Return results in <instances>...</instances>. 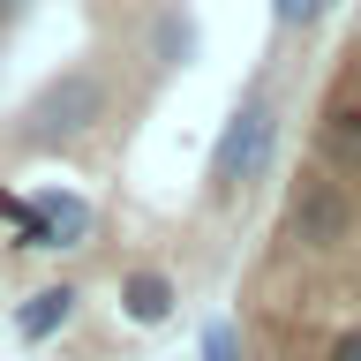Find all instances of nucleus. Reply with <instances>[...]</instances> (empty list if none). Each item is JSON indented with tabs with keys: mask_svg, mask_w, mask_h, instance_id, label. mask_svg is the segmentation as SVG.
I'll list each match as a JSON object with an SVG mask.
<instances>
[{
	"mask_svg": "<svg viewBox=\"0 0 361 361\" xmlns=\"http://www.w3.org/2000/svg\"><path fill=\"white\" fill-rule=\"evenodd\" d=\"M113 106H121L113 68L98 61V53H90V61H68V68H53V75L23 98L16 128H8V151H23V158L75 151V143H90V135L113 121Z\"/></svg>",
	"mask_w": 361,
	"mask_h": 361,
	"instance_id": "1",
	"label": "nucleus"
},
{
	"mask_svg": "<svg viewBox=\"0 0 361 361\" xmlns=\"http://www.w3.org/2000/svg\"><path fill=\"white\" fill-rule=\"evenodd\" d=\"M279 143H286V98L271 90V75H256V83L233 98L219 143L203 158V203H211V211L248 203L256 180H271V166H279Z\"/></svg>",
	"mask_w": 361,
	"mask_h": 361,
	"instance_id": "2",
	"label": "nucleus"
},
{
	"mask_svg": "<svg viewBox=\"0 0 361 361\" xmlns=\"http://www.w3.org/2000/svg\"><path fill=\"white\" fill-rule=\"evenodd\" d=\"M361 233V203L346 180H331L324 166H301L286 180V241L301 256H346Z\"/></svg>",
	"mask_w": 361,
	"mask_h": 361,
	"instance_id": "3",
	"label": "nucleus"
},
{
	"mask_svg": "<svg viewBox=\"0 0 361 361\" xmlns=\"http://www.w3.org/2000/svg\"><path fill=\"white\" fill-rule=\"evenodd\" d=\"M90 233H98L90 196H75L68 180H45L38 196H30V226L8 248H23V256H68V248H90Z\"/></svg>",
	"mask_w": 361,
	"mask_h": 361,
	"instance_id": "4",
	"label": "nucleus"
},
{
	"mask_svg": "<svg viewBox=\"0 0 361 361\" xmlns=\"http://www.w3.org/2000/svg\"><path fill=\"white\" fill-rule=\"evenodd\" d=\"M143 61H151V75H180V68L203 61V23L188 0H151L143 8Z\"/></svg>",
	"mask_w": 361,
	"mask_h": 361,
	"instance_id": "5",
	"label": "nucleus"
},
{
	"mask_svg": "<svg viewBox=\"0 0 361 361\" xmlns=\"http://www.w3.org/2000/svg\"><path fill=\"white\" fill-rule=\"evenodd\" d=\"M113 301H121V324L158 331V324H173V316H180V279L166 264H128V271H121V286H113Z\"/></svg>",
	"mask_w": 361,
	"mask_h": 361,
	"instance_id": "6",
	"label": "nucleus"
},
{
	"mask_svg": "<svg viewBox=\"0 0 361 361\" xmlns=\"http://www.w3.org/2000/svg\"><path fill=\"white\" fill-rule=\"evenodd\" d=\"M316 166L331 180H361V90H338L316 113Z\"/></svg>",
	"mask_w": 361,
	"mask_h": 361,
	"instance_id": "7",
	"label": "nucleus"
},
{
	"mask_svg": "<svg viewBox=\"0 0 361 361\" xmlns=\"http://www.w3.org/2000/svg\"><path fill=\"white\" fill-rule=\"evenodd\" d=\"M75 316H83V286L75 279H45V286H30L16 301V338L23 346H53Z\"/></svg>",
	"mask_w": 361,
	"mask_h": 361,
	"instance_id": "8",
	"label": "nucleus"
},
{
	"mask_svg": "<svg viewBox=\"0 0 361 361\" xmlns=\"http://www.w3.org/2000/svg\"><path fill=\"white\" fill-rule=\"evenodd\" d=\"M331 16V0H271V38H309Z\"/></svg>",
	"mask_w": 361,
	"mask_h": 361,
	"instance_id": "9",
	"label": "nucleus"
},
{
	"mask_svg": "<svg viewBox=\"0 0 361 361\" xmlns=\"http://www.w3.org/2000/svg\"><path fill=\"white\" fill-rule=\"evenodd\" d=\"M196 354H203V361H248V331L233 324V316H211L203 338H196Z\"/></svg>",
	"mask_w": 361,
	"mask_h": 361,
	"instance_id": "10",
	"label": "nucleus"
},
{
	"mask_svg": "<svg viewBox=\"0 0 361 361\" xmlns=\"http://www.w3.org/2000/svg\"><path fill=\"white\" fill-rule=\"evenodd\" d=\"M324 361H361V324H338L331 346H324Z\"/></svg>",
	"mask_w": 361,
	"mask_h": 361,
	"instance_id": "11",
	"label": "nucleus"
},
{
	"mask_svg": "<svg viewBox=\"0 0 361 361\" xmlns=\"http://www.w3.org/2000/svg\"><path fill=\"white\" fill-rule=\"evenodd\" d=\"M23 8H30V0H0V38H8V30L23 23Z\"/></svg>",
	"mask_w": 361,
	"mask_h": 361,
	"instance_id": "12",
	"label": "nucleus"
},
{
	"mask_svg": "<svg viewBox=\"0 0 361 361\" xmlns=\"http://www.w3.org/2000/svg\"><path fill=\"white\" fill-rule=\"evenodd\" d=\"M0 45H8V38H0Z\"/></svg>",
	"mask_w": 361,
	"mask_h": 361,
	"instance_id": "13",
	"label": "nucleus"
}]
</instances>
